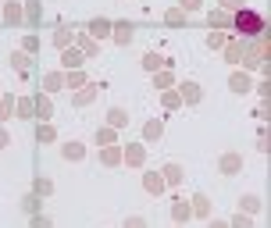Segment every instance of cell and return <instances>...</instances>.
Wrapping results in <instances>:
<instances>
[{
    "mask_svg": "<svg viewBox=\"0 0 271 228\" xmlns=\"http://www.w3.org/2000/svg\"><path fill=\"white\" fill-rule=\"evenodd\" d=\"M200 96H203V89L197 82H182V100L186 103H200Z\"/></svg>",
    "mask_w": 271,
    "mask_h": 228,
    "instance_id": "obj_10",
    "label": "cell"
},
{
    "mask_svg": "<svg viewBox=\"0 0 271 228\" xmlns=\"http://www.w3.org/2000/svg\"><path fill=\"white\" fill-rule=\"evenodd\" d=\"M122 160H125V164H132V168H139V164L146 160V150H143L139 143H132V147H125V153H122Z\"/></svg>",
    "mask_w": 271,
    "mask_h": 228,
    "instance_id": "obj_3",
    "label": "cell"
},
{
    "mask_svg": "<svg viewBox=\"0 0 271 228\" xmlns=\"http://www.w3.org/2000/svg\"><path fill=\"white\" fill-rule=\"evenodd\" d=\"M218 4H221V7H225V11H239V7H246V4H243V0H218Z\"/></svg>",
    "mask_w": 271,
    "mask_h": 228,
    "instance_id": "obj_38",
    "label": "cell"
},
{
    "mask_svg": "<svg viewBox=\"0 0 271 228\" xmlns=\"http://www.w3.org/2000/svg\"><path fill=\"white\" fill-rule=\"evenodd\" d=\"M143 185H146V193H164V178H161V171H146L143 175Z\"/></svg>",
    "mask_w": 271,
    "mask_h": 228,
    "instance_id": "obj_4",
    "label": "cell"
},
{
    "mask_svg": "<svg viewBox=\"0 0 271 228\" xmlns=\"http://www.w3.org/2000/svg\"><path fill=\"white\" fill-rule=\"evenodd\" d=\"M210 228H228V225L225 221H210Z\"/></svg>",
    "mask_w": 271,
    "mask_h": 228,
    "instance_id": "obj_45",
    "label": "cell"
},
{
    "mask_svg": "<svg viewBox=\"0 0 271 228\" xmlns=\"http://www.w3.org/2000/svg\"><path fill=\"white\" fill-rule=\"evenodd\" d=\"M232 29H236L239 36L254 39V36H264V18H261L257 11H250V7H239V11L232 14Z\"/></svg>",
    "mask_w": 271,
    "mask_h": 228,
    "instance_id": "obj_1",
    "label": "cell"
},
{
    "mask_svg": "<svg viewBox=\"0 0 271 228\" xmlns=\"http://www.w3.org/2000/svg\"><path fill=\"white\" fill-rule=\"evenodd\" d=\"M118 139V129H111V125H104V129H96V143L100 147H111Z\"/></svg>",
    "mask_w": 271,
    "mask_h": 228,
    "instance_id": "obj_16",
    "label": "cell"
},
{
    "mask_svg": "<svg viewBox=\"0 0 271 228\" xmlns=\"http://www.w3.org/2000/svg\"><path fill=\"white\" fill-rule=\"evenodd\" d=\"M93 96H96V89H93V86H79V89L71 93V103H75V107H82V103H89Z\"/></svg>",
    "mask_w": 271,
    "mask_h": 228,
    "instance_id": "obj_8",
    "label": "cell"
},
{
    "mask_svg": "<svg viewBox=\"0 0 271 228\" xmlns=\"http://www.w3.org/2000/svg\"><path fill=\"white\" fill-rule=\"evenodd\" d=\"M7 114H11V100H0V121H4Z\"/></svg>",
    "mask_w": 271,
    "mask_h": 228,
    "instance_id": "obj_43",
    "label": "cell"
},
{
    "mask_svg": "<svg viewBox=\"0 0 271 228\" xmlns=\"http://www.w3.org/2000/svg\"><path fill=\"white\" fill-rule=\"evenodd\" d=\"M4 22H7V25H18V22H22V4H7Z\"/></svg>",
    "mask_w": 271,
    "mask_h": 228,
    "instance_id": "obj_19",
    "label": "cell"
},
{
    "mask_svg": "<svg viewBox=\"0 0 271 228\" xmlns=\"http://www.w3.org/2000/svg\"><path fill=\"white\" fill-rule=\"evenodd\" d=\"M65 65L68 68H79V65H82V50H79V47H68L65 50Z\"/></svg>",
    "mask_w": 271,
    "mask_h": 228,
    "instance_id": "obj_21",
    "label": "cell"
},
{
    "mask_svg": "<svg viewBox=\"0 0 271 228\" xmlns=\"http://www.w3.org/2000/svg\"><path fill=\"white\" fill-rule=\"evenodd\" d=\"M54 193V182L50 178H36V196H50Z\"/></svg>",
    "mask_w": 271,
    "mask_h": 228,
    "instance_id": "obj_27",
    "label": "cell"
},
{
    "mask_svg": "<svg viewBox=\"0 0 271 228\" xmlns=\"http://www.w3.org/2000/svg\"><path fill=\"white\" fill-rule=\"evenodd\" d=\"M65 86L68 89H79V86H86V75H82V72H71V75L65 78Z\"/></svg>",
    "mask_w": 271,
    "mask_h": 228,
    "instance_id": "obj_31",
    "label": "cell"
},
{
    "mask_svg": "<svg viewBox=\"0 0 271 228\" xmlns=\"http://www.w3.org/2000/svg\"><path fill=\"white\" fill-rule=\"evenodd\" d=\"M164 18H168V22H171V25H182V22H186V11H182V7H179V11H168V14H164Z\"/></svg>",
    "mask_w": 271,
    "mask_h": 228,
    "instance_id": "obj_32",
    "label": "cell"
},
{
    "mask_svg": "<svg viewBox=\"0 0 271 228\" xmlns=\"http://www.w3.org/2000/svg\"><path fill=\"white\" fill-rule=\"evenodd\" d=\"M125 228H146V218H125Z\"/></svg>",
    "mask_w": 271,
    "mask_h": 228,
    "instance_id": "obj_41",
    "label": "cell"
},
{
    "mask_svg": "<svg viewBox=\"0 0 271 228\" xmlns=\"http://www.w3.org/2000/svg\"><path fill=\"white\" fill-rule=\"evenodd\" d=\"M161 65H164L161 54H146V57H143V68H146V72H161Z\"/></svg>",
    "mask_w": 271,
    "mask_h": 228,
    "instance_id": "obj_25",
    "label": "cell"
},
{
    "mask_svg": "<svg viewBox=\"0 0 271 228\" xmlns=\"http://www.w3.org/2000/svg\"><path fill=\"white\" fill-rule=\"evenodd\" d=\"M36 139H40V143H54V139H57V129H54V125H47V121H43V125H40V129H36Z\"/></svg>",
    "mask_w": 271,
    "mask_h": 228,
    "instance_id": "obj_18",
    "label": "cell"
},
{
    "mask_svg": "<svg viewBox=\"0 0 271 228\" xmlns=\"http://www.w3.org/2000/svg\"><path fill=\"white\" fill-rule=\"evenodd\" d=\"M22 211H29V214H36V211H40V196H25V203H22Z\"/></svg>",
    "mask_w": 271,
    "mask_h": 228,
    "instance_id": "obj_33",
    "label": "cell"
},
{
    "mask_svg": "<svg viewBox=\"0 0 271 228\" xmlns=\"http://www.w3.org/2000/svg\"><path fill=\"white\" fill-rule=\"evenodd\" d=\"M171 82H175V78H171V72H168V68H164V72H153V86H157V89H168Z\"/></svg>",
    "mask_w": 271,
    "mask_h": 228,
    "instance_id": "obj_24",
    "label": "cell"
},
{
    "mask_svg": "<svg viewBox=\"0 0 271 228\" xmlns=\"http://www.w3.org/2000/svg\"><path fill=\"white\" fill-rule=\"evenodd\" d=\"M111 32H114V43H129L132 39V22H118V25H111Z\"/></svg>",
    "mask_w": 271,
    "mask_h": 228,
    "instance_id": "obj_5",
    "label": "cell"
},
{
    "mask_svg": "<svg viewBox=\"0 0 271 228\" xmlns=\"http://www.w3.org/2000/svg\"><path fill=\"white\" fill-rule=\"evenodd\" d=\"M32 228H50V218H43V214H36V218H32Z\"/></svg>",
    "mask_w": 271,
    "mask_h": 228,
    "instance_id": "obj_42",
    "label": "cell"
},
{
    "mask_svg": "<svg viewBox=\"0 0 271 228\" xmlns=\"http://www.w3.org/2000/svg\"><path fill=\"white\" fill-rule=\"evenodd\" d=\"M228 86H232L236 93H250V75H246V72H236V75L228 78Z\"/></svg>",
    "mask_w": 271,
    "mask_h": 228,
    "instance_id": "obj_14",
    "label": "cell"
},
{
    "mask_svg": "<svg viewBox=\"0 0 271 228\" xmlns=\"http://www.w3.org/2000/svg\"><path fill=\"white\" fill-rule=\"evenodd\" d=\"M189 211H193L197 218H207V214H210V203H207V196H203V193H197V196H193Z\"/></svg>",
    "mask_w": 271,
    "mask_h": 228,
    "instance_id": "obj_12",
    "label": "cell"
},
{
    "mask_svg": "<svg viewBox=\"0 0 271 228\" xmlns=\"http://www.w3.org/2000/svg\"><path fill=\"white\" fill-rule=\"evenodd\" d=\"M239 211H243V214H257V211H261V196H250V193H246V196L239 200Z\"/></svg>",
    "mask_w": 271,
    "mask_h": 228,
    "instance_id": "obj_17",
    "label": "cell"
},
{
    "mask_svg": "<svg viewBox=\"0 0 271 228\" xmlns=\"http://www.w3.org/2000/svg\"><path fill=\"white\" fill-rule=\"evenodd\" d=\"M61 86H65V75H61V72H47V75H43V89H47V93H57Z\"/></svg>",
    "mask_w": 271,
    "mask_h": 228,
    "instance_id": "obj_11",
    "label": "cell"
},
{
    "mask_svg": "<svg viewBox=\"0 0 271 228\" xmlns=\"http://www.w3.org/2000/svg\"><path fill=\"white\" fill-rule=\"evenodd\" d=\"M161 178H164V185H179V182H182V168H179V164H164Z\"/></svg>",
    "mask_w": 271,
    "mask_h": 228,
    "instance_id": "obj_9",
    "label": "cell"
},
{
    "mask_svg": "<svg viewBox=\"0 0 271 228\" xmlns=\"http://www.w3.org/2000/svg\"><path fill=\"white\" fill-rule=\"evenodd\" d=\"M61 153H65V160H82V157H86V147H82V143H65Z\"/></svg>",
    "mask_w": 271,
    "mask_h": 228,
    "instance_id": "obj_13",
    "label": "cell"
},
{
    "mask_svg": "<svg viewBox=\"0 0 271 228\" xmlns=\"http://www.w3.org/2000/svg\"><path fill=\"white\" fill-rule=\"evenodd\" d=\"M161 132H164V125H161V121H150V125L143 129V136H146V139H157Z\"/></svg>",
    "mask_w": 271,
    "mask_h": 228,
    "instance_id": "obj_29",
    "label": "cell"
},
{
    "mask_svg": "<svg viewBox=\"0 0 271 228\" xmlns=\"http://www.w3.org/2000/svg\"><path fill=\"white\" fill-rule=\"evenodd\" d=\"M68 39H71V32H68V29H61V32L54 36V43H57V47H68Z\"/></svg>",
    "mask_w": 271,
    "mask_h": 228,
    "instance_id": "obj_40",
    "label": "cell"
},
{
    "mask_svg": "<svg viewBox=\"0 0 271 228\" xmlns=\"http://www.w3.org/2000/svg\"><path fill=\"white\" fill-rule=\"evenodd\" d=\"M29 65H32V57H29V54H22V50H14V54H11V68H14L18 75H25V72H29Z\"/></svg>",
    "mask_w": 271,
    "mask_h": 228,
    "instance_id": "obj_7",
    "label": "cell"
},
{
    "mask_svg": "<svg viewBox=\"0 0 271 228\" xmlns=\"http://www.w3.org/2000/svg\"><path fill=\"white\" fill-rule=\"evenodd\" d=\"M232 228H254V221H250V214H239V218L232 221Z\"/></svg>",
    "mask_w": 271,
    "mask_h": 228,
    "instance_id": "obj_35",
    "label": "cell"
},
{
    "mask_svg": "<svg viewBox=\"0 0 271 228\" xmlns=\"http://www.w3.org/2000/svg\"><path fill=\"white\" fill-rule=\"evenodd\" d=\"M7 143H11V136H7V132H4V129H0V150H4V147H7Z\"/></svg>",
    "mask_w": 271,
    "mask_h": 228,
    "instance_id": "obj_44",
    "label": "cell"
},
{
    "mask_svg": "<svg viewBox=\"0 0 271 228\" xmlns=\"http://www.w3.org/2000/svg\"><path fill=\"white\" fill-rule=\"evenodd\" d=\"M239 54H243V47H239V43H232V47H228V50H225V57H228V61H232V65H236V61H239Z\"/></svg>",
    "mask_w": 271,
    "mask_h": 228,
    "instance_id": "obj_34",
    "label": "cell"
},
{
    "mask_svg": "<svg viewBox=\"0 0 271 228\" xmlns=\"http://www.w3.org/2000/svg\"><path fill=\"white\" fill-rule=\"evenodd\" d=\"M218 168H221V175H236V171L243 168V157H239V153H225V157L218 160Z\"/></svg>",
    "mask_w": 271,
    "mask_h": 228,
    "instance_id": "obj_2",
    "label": "cell"
},
{
    "mask_svg": "<svg viewBox=\"0 0 271 228\" xmlns=\"http://www.w3.org/2000/svg\"><path fill=\"white\" fill-rule=\"evenodd\" d=\"M79 47H82L86 54H96V43H93V39H86V36H79Z\"/></svg>",
    "mask_w": 271,
    "mask_h": 228,
    "instance_id": "obj_37",
    "label": "cell"
},
{
    "mask_svg": "<svg viewBox=\"0 0 271 228\" xmlns=\"http://www.w3.org/2000/svg\"><path fill=\"white\" fill-rule=\"evenodd\" d=\"M100 160H104V168H107V164H118V160H122V153L114 150V143H111V147H104V150H100Z\"/></svg>",
    "mask_w": 271,
    "mask_h": 228,
    "instance_id": "obj_22",
    "label": "cell"
},
{
    "mask_svg": "<svg viewBox=\"0 0 271 228\" xmlns=\"http://www.w3.org/2000/svg\"><path fill=\"white\" fill-rule=\"evenodd\" d=\"M25 7H29V11H25V14H29V18H32V22H36V18H40V0H29V4H25Z\"/></svg>",
    "mask_w": 271,
    "mask_h": 228,
    "instance_id": "obj_36",
    "label": "cell"
},
{
    "mask_svg": "<svg viewBox=\"0 0 271 228\" xmlns=\"http://www.w3.org/2000/svg\"><path fill=\"white\" fill-rule=\"evenodd\" d=\"M32 107H36V114H40V118H43V121H47V118H50V114H54V103H50V100H47V96H40V100H36V103H32Z\"/></svg>",
    "mask_w": 271,
    "mask_h": 228,
    "instance_id": "obj_20",
    "label": "cell"
},
{
    "mask_svg": "<svg viewBox=\"0 0 271 228\" xmlns=\"http://www.w3.org/2000/svg\"><path fill=\"white\" fill-rule=\"evenodd\" d=\"M182 4V11H200L203 7V0H179Z\"/></svg>",
    "mask_w": 271,
    "mask_h": 228,
    "instance_id": "obj_39",
    "label": "cell"
},
{
    "mask_svg": "<svg viewBox=\"0 0 271 228\" xmlns=\"http://www.w3.org/2000/svg\"><path fill=\"white\" fill-rule=\"evenodd\" d=\"M32 114H36L32 100H29V96H22V100H18V118H32Z\"/></svg>",
    "mask_w": 271,
    "mask_h": 228,
    "instance_id": "obj_26",
    "label": "cell"
},
{
    "mask_svg": "<svg viewBox=\"0 0 271 228\" xmlns=\"http://www.w3.org/2000/svg\"><path fill=\"white\" fill-rule=\"evenodd\" d=\"M89 32H93L96 39H104V36L111 32V22H107V18H93V22H89Z\"/></svg>",
    "mask_w": 271,
    "mask_h": 228,
    "instance_id": "obj_15",
    "label": "cell"
},
{
    "mask_svg": "<svg viewBox=\"0 0 271 228\" xmlns=\"http://www.w3.org/2000/svg\"><path fill=\"white\" fill-rule=\"evenodd\" d=\"M207 47H210V50H218V47H225V36H221V29H214V32L207 36Z\"/></svg>",
    "mask_w": 271,
    "mask_h": 228,
    "instance_id": "obj_28",
    "label": "cell"
},
{
    "mask_svg": "<svg viewBox=\"0 0 271 228\" xmlns=\"http://www.w3.org/2000/svg\"><path fill=\"white\" fill-rule=\"evenodd\" d=\"M207 22H210L214 29H232V14H228V11H210Z\"/></svg>",
    "mask_w": 271,
    "mask_h": 228,
    "instance_id": "obj_6",
    "label": "cell"
},
{
    "mask_svg": "<svg viewBox=\"0 0 271 228\" xmlns=\"http://www.w3.org/2000/svg\"><path fill=\"white\" fill-rule=\"evenodd\" d=\"M107 121H111V129H122V125H125V121H129V114H125V111H122V107H114V111H111V114H107Z\"/></svg>",
    "mask_w": 271,
    "mask_h": 228,
    "instance_id": "obj_23",
    "label": "cell"
},
{
    "mask_svg": "<svg viewBox=\"0 0 271 228\" xmlns=\"http://www.w3.org/2000/svg\"><path fill=\"white\" fill-rule=\"evenodd\" d=\"M171 214H175V221H189V214H193V211H189V203H175V211H171Z\"/></svg>",
    "mask_w": 271,
    "mask_h": 228,
    "instance_id": "obj_30",
    "label": "cell"
}]
</instances>
